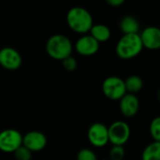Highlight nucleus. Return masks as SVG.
I'll return each mask as SVG.
<instances>
[{
  "label": "nucleus",
  "mask_w": 160,
  "mask_h": 160,
  "mask_svg": "<svg viewBox=\"0 0 160 160\" xmlns=\"http://www.w3.org/2000/svg\"><path fill=\"white\" fill-rule=\"evenodd\" d=\"M89 33L98 43L108 41L112 36L110 27L103 23H94Z\"/></svg>",
  "instance_id": "obj_14"
},
{
  "label": "nucleus",
  "mask_w": 160,
  "mask_h": 160,
  "mask_svg": "<svg viewBox=\"0 0 160 160\" xmlns=\"http://www.w3.org/2000/svg\"><path fill=\"white\" fill-rule=\"evenodd\" d=\"M101 90L107 98L120 100L127 94L125 80L118 76H109L103 81Z\"/></svg>",
  "instance_id": "obj_4"
},
{
  "label": "nucleus",
  "mask_w": 160,
  "mask_h": 160,
  "mask_svg": "<svg viewBox=\"0 0 160 160\" xmlns=\"http://www.w3.org/2000/svg\"><path fill=\"white\" fill-rule=\"evenodd\" d=\"M62 65H63V68H65V70L69 71V72L74 71L77 68V67H78L77 60L72 55L68 57V58H66V59H64L62 61Z\"/></svg>",
  "instance_id": "obj_21"
},
{
  "label": "nucleus",
  "mask_w": 160,
  "mask_h": 160,
  "mask_svg": "<svg viewBox=\"0 0 160 160\" xmlns=\"http://www.w3.org/2000/svg\"><path fill=\"white\" fill-rule=\"evenodd\" d=\"M77 160H98L96 153L89 148H82L77 154Z\"/></svg>",
  "instance_id": "obj_20"
},
{
  "label": "nucleus",
  "mask_w": 160,
  "mask_h": 160,
  "mask_svg": "<svg viewBox=\"0 0 160 160\" xmlns=\"http://www.w3.org/2000/svg\"><path fill=\"white\" fill-rule=\"evenodd\" d=\"M45 49L50 57L54 60L63 61L64 59L71 56L73 44L67 36L55 34L48 38Z\"/></svg>",
  "instance_id": "obj_2"
},
{
  "label": "nucleus",
  "mask_w": 160,
  "mask_h": 160,
  "mask_svg": "<svg viewBox=\"0 0 160 160\" xmlns=\"http://www.w3.org/2000/svg\"><path fill=\"white\" fill-rule=\"evenodd\" d=\"M22 145L32 153L40 152L47 145V137L44 133L37 130L27 132L22 136Z\"/></svg>",
  "instance_id": "obj_9"
},
{
  "label": "nucleus",
  "mask_w": 160,
  "mask_h": 160,
  "mask_svg": "<svg viewBox=\"0 0 160 160\" xmlns=\"http://www.w3.org/2000/svg\"><path fill=\"white\" fill-rule=\"evenodd\" d=\"M13 154L16 160H31L32 158V152L23 145L19 147Z\"/></svg>",
  "instance_id": "obj_19"
},
{
  "label": "nucleus",
  "mask_w": 160,
  "mask_h": 160,
  "mask_svg": "<svg viewBox=\"0 0 160 160\" xmlns=\"http://www.w3.org/2000/svg\"><path fill=\"white\" fill-rule=\"evenodd\" d=\"M142 46L148 50L160 49V27L150 25L145 27L140 34Z\"/></svg>",
  "instance_id": "obj_11"
},
{
  "label": "nucleus",
  "mask_w": 160,
  "mask_h": 160,
  "mask_svg": "<svg viewBox=\"0 0 160 160\" xmlns=\"http://www.w3.org/2000/svg\"><path fill=\"white\" fill-rule=\"evenodd\" d=\"M127 93L136 95L142 91L143 87V81L139 75H130L125 80Z\"/></svg>",
  "instance_id": "obj_15"
},
{
  "label": "nucleus",
  "mask_w": 160,
  "mask_h": 160,
  "mask_svg": "<svg viewBox=\"0 0 160 160\" xmlns=\"http://www.w3.org/2000/svg\"><path fill=\"white\" fill-rule=\"evenodd\" d=\"M87 139L89 142L97 148H101L109 143L108 127L102 123L92 124L87 130Z\"/></svg>",
  "instance_id": "obj_7"
},
{
  "label": "nucleus",
  "mask_w": 160,
  "mask_h": 160,
  "mask_svg": "<svg viewBox=\"0 0 160 160\" xmlns=\"http://www.w3.org/2000/svg\"><path fill=\"white\" fill-rule=\"evenodd\" d=\"M158 98H159V100H160V90H159V92H158Z\"/></svg>",
  "instance_id": "obj_23"
},
{
  "label": "nucleus",
  "mask_w": 160,
  "mask_h": 160,
  "mask_svg": "<svg viewBox=\"0 0 160 160\" xmlns=\"http://www.w3.org/2000/svg\"><path fill=\"white\" fill-rule=\"evenodd\" d=\"M108 5H110L111 7L113 8H118L120 6H122L125 3V0H107L106 1Z\"/></svg>",
  "instance_id": "obj_22"
},
{
  "label": "nucleus",
  "mask_w": 160,
  "mask_h": 160,
  "mask_svg": "<svg viewBox=\"0 0 160 160\" xmlns=\"http://www.w3.org/2000/svg\"><path fill=\"white\" fill-rule=\"evenodd\" d=\"M126 156V151L124 146L112 145L109 152V159L110 160H123Z\"/></svg>",
  "instance_id": "obj_18"
},
{
  "label": "nucleus",
  "mask_w": 160,
  "mask_h": 160,
  "mask_svg": "<svg viewBox=\"0 0 160 160\" xmlns=\"http://www.w3.org/2000/svg\"><path fill=\"white\" fill-rule=\"evenodd\" d=\"M103 160H110V159H103Z\"/></svg>",
  "instance_id": "obj_24"
},
{
  "label": "nucleus",
  "mask_w": 160,
  "mask_h": 160,
  "mask_svg": "<svg viewBox=\"0 0 160 160\" xmlns=\"http://www.w3.org/2000/svg\"><path fill=\"white\" fill-rule=\"evenodd\" d=\"M119 27H120V30L122 31L123 35L139 34L140 22L135 17H133L131 15H127L121 19Z\"/></svg>",
  "instance_id": "obj_13"
},
{
  "label": "nucleus",
  "mask_w": 160,
  "mask_h": 160,
  "mask_svg": "<svg viewBox=\"0 0 160 160\" xmlns=\"http://www.w3.org/2000/svg\"><path fill=\"white\" fill-rule=\"evenodd\" d=\"M76 52L82 56H92L99 50V43L90 35H82L75 43Z\"/></svg>",
  "instance_id": "obj_10"
},
{
  "label": "nucleus",
  "mask_w": 160,
  "mask_h": 160,
  "mask_svg": "<svg viewBox=\"0 0 160 160\" xmlns=\"http://www.w3.org/2000/svg\"><path fill=\"white\" fill-rule=\"evenodd\" d=\"M142 160H160V142L149 143L142 153Z\"/></svg>",
  "instance_id": "obj_16"
},
{
  "label": "nucleus",
  "mask_w": 160,
  "mask_h": 160,
  "mask_svg": "<svg viewBox=\"0 0 160 160\" xmlns=\"http://www.w3.org/2000/svg\"><path fill=\"white\" fill-rule=\"evenodd\" d=\"M109 142L112 145L124 146L129 140L131 129L129 125L125 121H115L108 127Z\"/></svg>",
  "instance_id": "obj_5"
},
{
  "label": "nucleus",
  "mask_w": 160,
  "mask_h": 160,
  "mask_svg": "<svg viewBox=\"0 0 160 160\" xmlns=\"http://www.w3.org/2000/svg\"><path fill=\"white\" fill-rule=\"evenodd\" d=\"M143 49L140 34L123 35L116 43L115 52L119 58L129 60L138 56Z\"/></svg>",
  "instance_id": "obj_3"
},
{
  "label": "nucleus",
  "mask_w": 160,
  "mask_h": 160,
  "mask_svg": "<svg viewBox=\"0 0 160 160\" xmlns=\"http://www.w3.org/2000/svg\"><path fill=\"white\" fill-rule=\"evenodd\" d=\"M22 145V135L16 129L7 128L0 132V151L14 153Z\"/></svg>",
  "instance_id": "obj_6"
},
{
  "label": "nucleus",
  "mask_w": 160,
  "mask_h": 160,
  "mask_svg": "<svg viewBox=\"0 0 160 160\" xmlns=\"http://www.w3.org/2000/svg\"><path fill=\"white\" fill-rule=\"evenodd\" d=\"M22 58L21 53L12 47H4L0 50V66L7 70H17L21 68Z\"/></svg>",
  "instance_id": "obj_8"
},
{
  "label": "nucleus",
  "mask_w": 160,
  "mask_h": 160,
  "mask_svg": "<svg viewBox=\"0 0 160 160\" xmlns=\"http://www.w3.org/2000/svg\"><path fill=\"white\" fill-rule=\"evenodd\" d=\"M149 132L154 142H160V116L153 118L149 126Z\"/></svg>",
  "instance_id": "obj_17"
},
{
  "label": "nucleus",
  "mask_w": 160,
  "mask_h": 160,
  "mask_svg": "<svg viewBox=\"0 0 160 160\" xmlns=\"http://www.w3.org/2000/svg\"><path fill=\"white\" fill-rule=\"evenodd\" d=\"M67 23L75 33L86 35L90 32L94 21L91 13L82 7H73L67 13Z\"/></svg>",
  "instance_id": "obj_1"
},
{
  "label": "nucleus",
  "mask_w": 160,
  "mask_h": 160,
  "mask_svg": "<svg viewBox=\"0 0 160 160\" xmlns=\"http://www.w3.org/2000/svg\"><path fill=\"white\" fill-rule=\"evenodd\" d=\"M140 109V100L136 95L127 93L119 100V110L125 117H133Z\"/></svg>",
  "instance_id": "obj_12"
}]
</instances>
